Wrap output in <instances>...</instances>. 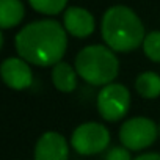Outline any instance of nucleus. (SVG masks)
I'll return each instance as SVG.
<instances>
[{
  "mask_svg": "<svg viewBox=\"0 0 160 160\" xmlns=\"http://www.w3.org/2000/svg\"><path fill=\"white\" fill-rule=\"evenodd\" d=\"M66 47V28L57 21H35L16 35L19 57L36 66H55L61 61Z\"/></svg>",
  "mask_w": 160,
  "mask_h": 160,
  "instance_id": "obj_1",
  "label": "nucleus"
},
{
  "mask_svg": "<svg viewBox=\"0 0 160 160\" xmlns=\"http://www.w3.org/2000/svg\"><path fill=\"white\" fill-rule=\"evenodd\" d=\"M144 27L140 18L127 7L118 5L102 18V38L113 52L135 50L144 41Z\"/></svg>",
  "mask_w": 160,
  "mask_h": 160,
  "instance_id": "obj_2",
  "label": "nucleus"
},
{
  "mask_svg": "<svg viewBox=\"0 0 160 160\" xmlns=\"http://www.w3.org/2000/svg\"><path fill=\"white\" fill-rule=\"evenodd\" d=\"M75 71L90 85H108L118 75L119 61L110 47L93 44L77 53Z\"/></svg>",
  "mask_w": 160,
  "mask_h": 160,
  "instance_id": "obj_3",
  "label": "nucleus"
},
{
  "mask_svg": "<svg viewBox=\"0 0 160 160\" xmlns=\"http://www.w3.org/2000/svg\"><path fill=\"white\" fill-rule=\"evenodd\" d=\"M110 143V132L99 122L80 124L71 137V144L75 152L82 155H94L102 152Z\"/></svg>",
  "mask_w": 160,
  "mask_h": 160,
  "instance_id": "obj_4",
  "label": "nucleus"
},
{
  "mask_svg": "<svg viewBox=\"0 0 160 160\" xmlns=\"http://www.w3.org/2000/svg\"><path fill=\"white\" fill-rule=\"evenodd\" d=\"M130 105V93L121 83L104 85L98 94V112L107 121H119L126 116Z\"/></svg>",
  "mask_w": 160,
  "mask_h": 160,
  "instance_id": "obj_5",
  "label": "nucleus"
},
{
  "mask_svg": "<svg viewBox=\"0 0 160 160\" xmlns=\"http://www.w3.org/2000/svg\"><path fill=\"white\" fill-rule=\"evenodd\" d=\"M158 129L149 118H132L127 119L119 129V140L124 148L130 151H140L151 146L157 138Z\"/></svg>",
  "mask_w": 160,
  "mask_h": 160,
  "instance_id": "obj_6",
  "label": "nucleus"
},
{
  "mask_svg": "<svg viewBox=\"0 0 160 160\" xmlns=\"http://www.w3.org/2000/svg\"><path fill=\"white\" fill-rule=\"evenodd\" d=\"M2 78L13 90H25L33 82V74L28 66V61L24 58H7L2 63Z\"/></svg>",
  "mask_w": 160,
  "mask_h": 160,
  "instance_id": "obj_7",
  "label": "nucleus"
},
{
  "mask_svg": "<svg viewBox=\"0 0 160 160\" xmlns=\"http://www.w3.org/2000/svg\"><path fill=\"white\" fill-rule=\"evenodd\" d=\"M69 148L58 132H46L35 146V160H68Z\"/></svg>",
  "mask_w": 160,
  "mask_h": 160,
  "instance_id": "obj_8",
  "label": "nucleus"
},
{
  "mask_svg": "<svg viewBox=\"0 0 160 160\" xmlns=\"http://www.w3.org/2000/svg\"><path fill=\"white\" fill-rule=\"evenodd\" d=\"M63 25L68 33H71L75 38H87L94 32V18L90 11L71 7L66 10L63 16Z\"/></svg>",
  "mask_w": 160,
  "mask_h": 160,
  "instance_id": "obj_9",
  "label": "nucleus"
},
{
  "mask_svg": "<svg viewBox=\"0 0 160 160\" xmlns=\"http://www.w3.org/2000/svg\"><path fill=\"white\" fill-rule=\"evenodd\" d=\"M52 82L58 91L71 93L77 87V71L64 61H60L52 69Z\"/></svg>",
  "mask_w": 160,
  "mask_h": 160,
  "instance_id": "obj_10",
  "label": "nucleus"
},
{
  "mask_svg": "<svg viewBox=\"0 0 160 160\" xmlns=\"http://www.w3.org/2000/svg\"><path fill=\"white\" fill-rule=\"evenodd\" d=\"M24 5L21 0H0V27L13 28L24 19Z\"/></svg>",
  "mask_w": 160,
  "mask_h": 160,
  "instance_id": "obj_11",
  "label": "nucleus"
},
{
  "mask_svg": "<svg viewBox=\"0 0 160 160\" xmlns=\"http://www.w3.org/2000/svg\"><path fill=\"white\" fill-rule=\"evenodd\" d=\"M135 88L144 99H155L160 96V75L151 71L141 72L135 80Z\"/></svg>",
  "mask_w": 160,
  "mask_h": 160,
  "instance_id": "obj_12",
  "label": "nucleus"
},
{
  "mask_svg": "<svg viewBox=\"0 0 160 160\" xmlns=\"http://www.w3.org/2000/svg\"><path fill=\"white\" fill-rule=\"evenodd\" d=\"M33 10L42 14H58L66 7L68 0H28Z\"/></svg>",
  "mask_w": 160,
  "mask_h": 160,
  "instance_id": "obj_13",
  "label": "nucleus"
},
{
  "mask_svg": "<svg viewBox=\"0 0 160 160\" xmlns=\"http://www.w3.org/2000/svg\"><path fill=\"white\" fill-rule=\"evenodd\" d=\"M143 50L149 60L160 63V32H151L144 36Z\"/></svg>",
  "mask_w": 160,
  "mask_h": 160,
  "instance_id": "obj_14",
  "label": "nucleus"
},
{
  "mask_svg": "<svg viewBox=\"0 0 160 160\" xmlns=\"http://www.w3.org/2000/svg\"><path fill=\"white\" fill-rule=\"evenodd\" d=\"M105 160H132L130 152L127 148L124 146H113L112 149H108Z\"/></svg>",
  "mask_w": 160,
  "mask_h": 160,
  "instance_id": "obj_15",
  "label": "nucleus"
},
{
  "mask_svg": "<svg viewBox=\"0 0 160 160\" xmlns=\"http://www.w3.org/2000/svg\"><path fill=\"white\" fill-rule=\"evenodd\" d=\"M133 160H160V154L157 152H148V154H141Z\"/></svg>",
  "mask_w": 160,
  "mask_h": 160,
  "instance_id": "obj_16",
  "label": "nucleus"
},
{
  "mask_svg": "<svg viewBox=\"0 0 160 160\" xmlns=\"http://www.w3.org/2000/svg\"><path fill=\"white\" fill-rule=\"evenodd\" d=\"M158 133H160V127H158Z\"/></svg>",
  "mask_w": 160,
  "mask_h": 160,
  "instance_id": "obj_17",
  "label": "nucleus"
}]
</instances>
